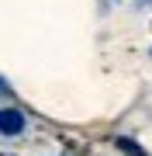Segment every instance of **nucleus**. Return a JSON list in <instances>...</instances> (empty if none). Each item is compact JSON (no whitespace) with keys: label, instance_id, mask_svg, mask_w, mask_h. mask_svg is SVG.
<instances>
[{"label":"nucleus","instance_id":"f03ea898","mask_svg":"<svg viewBox=\"0 0 152 156\" xmlns=\"http://www.w3.org/2000/svg\"><path fill=\"white\" fill-rule=\"evenodd\" d=\"M0 94H7V83H4V80H0Z\"/></svg>","mask_w":152,"mask_h":156},{"label":"nucleus","instance_id":"f257e3e1","mask_svg":"<svg viewBox=\"0 0 152 156\" xmlns=\"http://www.w3.org/2000/svg\"><path fill=\"white\" fill-rule=\"evenodd\" d=\"M24 132V115L17 108H0V135H21Z\"/></svg>","mask_w":152,"mask_h":156}]
</instances>
